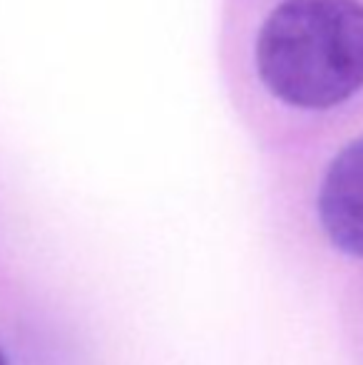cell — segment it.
I'll list each match as a JSON object with an SVG mask.
<instances>
[{"mask_svg": "<svg viewBox=\"0 0 363 365\" xmlns=\"http://www.w3.org/2000/svg\"><path fill=\"white\" fill-rule=\"evenodd\" d=\"M257 68L279 100L329 110L363 87L361 0H284L262 25Z\"/></svg>", "mask_w": 363, "mask_h": 365, "instance_id": "1", "label": "cell"}, {"mask_svg": "<svg viewBox=\"0 0 363 365\" xmlns=\"http://www.w3.org/2000/svg\"><path fill=\"white\" fill-rule=\"evenodd\" d=\"M319 221L336 249L363 259V137L341 149L326 169Z\"/></svg>", "mask_w": 363, "mask_h": 365, "instance_id": "2", "label": "cell"}, {"mask_svg": "<svg viewBox=\"0 0 363 365\" xmlns=\"http://www.w3.org/2000/svg\"><path fill=\"white\" fill-rule=\"evenodd\" d=\"M0 365H8V358H5V353H3V348H0Z\"/></svg>", "mask_w": 363, "mask_h": 365, "instance_id": "3", "label": "cell"}]
</instances>
